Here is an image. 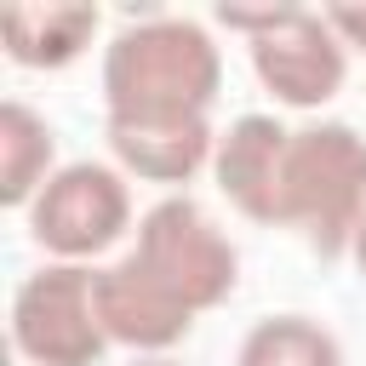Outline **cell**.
<instances>
[{
  "label": "cell",
  "mask_w": 366,
  "mask_h": 366,
  "mask_svg": "<svg viewBox=\"0 0 366 366\" xmlns=\"http://www.w3.org/2000/svg\"><path fill=\"white\" fill-rule=\"evenodd\" d=\"M109 149L143 183H189L217 154V132L206 114H109Z\"/></svg>",
  "instance_id": "cell-9"
},
{
  "label": "cell",
  "mask_w": 366,
  "mask_h": 366,
  "mask_svg": "<svg viewBox=\"0 0 366 366\" xmlns=\"http://www.w3.org/2000/svg\"><path fill=\"white\" fill-rule=\"evenodd\" d=\"M349 257H355V269L366 274V212H360V229H355V246H349Z\"/></svg>",
  "instance_id": "cell-14"
},
{
  "label": "cell",
  "mask_w": 366,
  "mask_h": 366,
  "mask_svg": "<svg viewBox=\"0 0 366 366\" xmlns=\"http://www.w3.org/2000/svg\"><path fill=\"white\" fill-rule=\"evenodd\" d=\"M286 143H292V132H286L274 114H240V120L217 137L212 172H217V189L229 194V206H234L240 217L286 229V212H280Z\"/></svg>",
  "instance_id": "cell-8"
},
{
  "label": "cell",
  "mask_w": 366,
  "mask_h": 366,
  "mask_svg": "<svg viewBox=\"0 0 366 366\" xmlns=\"http://www.w3.org/2000/svg\"><path fill=\"white\" fill-rule=\"evenodd\" d=\"M132 223V189L114 166L103 160H74L57 166L51 183L34 194L29 206V234L34 246H46L57 263H80L109 252Z\"/></svg>",
  "instance_id": "cell-5"
},
{
  "label": "cell",
  "mask_w": 366,
  "mask_h": 366,
  "mask_svg": "<svg viewBox=\"0 0 366 366\" xmlns=\"http://www.w3.org/2000/svg\"><path fill=\"white\" fill-rule=\"evenodd\" d=\"M97 34V6H6L0 40L6 57L23 69H63Z\"/></svg>",
  "instance_id": "cell-10"
},
{
  "label": "cell",
  "mask_w": 366,
  "mask_h": 366,
  "mask_svg": "<svg viewBox=\"0 0 366 366\" xmlns=\"http://www.w3.org/2000/svg\"><path fill=\"white\" fill-rule=\"evenodd\" d=\"M57 132L17 97L0 103V206H34V194L51 183Z\"/></svg>",
  "instance_id": "cell-11"
},
{
  "label": "cell",
  "mask_w": 366,
  "mask_h": 366,
  "mask_svg": "<svg viewBox=\"0 0 366 366\" xmlns=\"http://www.w3.org/2000/svg\"><path fill=\"white\" fill-rule=\"evenodd\" d=\"M132 366H183V360H172V355H137Z\"/></svg>",
  "instance_id": "cell-15"
},
{
  "label": "cell",
  "mask_w": 366,
  "mask_h": 366,
  "mask_svg": "<svg viewBox=\"0 0 366 366\" xmlns=\"http://www.w3.org/2000/svg\"><path fill=\"white\" fill-rule=\"evenodd\" d=\"M223 86V57L194 17L143 11L103 51L109 114H206Z\"/></svg>",
  "instance_id": "cell-1"
},
{
  "label": "cell",
  "mask_w": 366,
  "mask_h": 366,
  "mask_svg": "<svg viewBox=\"0 0 366 366\" xmlns=\"http://www.w3.org/2000/svg\"><path fill=\"white\" fill-rule=\"evenodd\" d=\"M97 320L109 332V343H126L137 355H166L172 343L189 337L194 309L177 303L132 252L109 269H97Z\"/></svg>",
  "instance_id": "cell-7"
},
{
  "label": "cell",
  "mask_w": 366,
  "mask_h": 366,
  "mask_svg": "<svg viewBox=\"0 0 366 366\" xmlns=\"http://www.w3.org/2000/svg\"><path fill=\"white\" fill-rule=\"evenodd\" d=\"M11 343L34 366H97L109 349V332L97 320V269H34L11 297Z\"/></svg>",
  "instance_id": "cell-4"
},
{
  "label": "cell",
  "mask_w": 366,
  "mask_h": 366,
  "mask_svg": "<svg viewBox=\"0 0 366 366\" xmlns=\"http://www.w3.org/2000/svg\"><path fill=\"white\" fill-rule=\"evenodd\" d=\"M326 23L343 34V46H360V51H366V6H332Z\"/></svg>",
  "instance_id": "cell-13"
},
{
  "label": "cell",
  "mask_w": 366,
  "mask_h": 366,
  "mask_svg": "<svg viewBox=\"0 0 366 366\" xmlns=\"http://www.w3.org/2000/svg\"><path fill=\"white\" fill-rule=\"evenodd\" d=\"M252 69H257L263 92H274V103L320 109V103H332V97L343 92L349 46H343V34L326 23V11L292 6L269 34L252 40Z\"/></svg>",
  "instance_id": "cell-6"
},
{
  "label": "cell",
  "mask_w": 366,
  "mask_h": 366,
  "mask_svg": "<svg viewBox=\"0 0 366 366\" xmlns=\"http://www.w3.org/2000/svg\"><path fill=\"white\" fill-rule=\"evenodd\" d=\"M280 212L286 229H303L320 257H343L366 212V137L343 120L297 126L286 143Z\"/></svg>",
  "instance_id": "cell-2"
},
{
  "label": "cell",
  "mask_w": 366,
  "mask_h": 366,
  "mask_svg": "<svg viewBox=\"0 0 366 366\" xmlns=\"http://www.w3.org/2000/svg\"><path fill=\"white\" fill-rule=\"evenodd\" d=\"M132 257L194 315L217 309L234 280H240V257L229 246V234L212 223L206 206H194L189 194H166L137 217V246Z\"/></svg>",
  "instance_id": "cell-3"
},
{
  "label": "cell",
  "mask_w": 366,
  "mask_h": 366,
  "mask_svg": "<svg viewBox=\"0 0 366 366\" xmlns=\"http://www.w3.org/2000/svg\"><path fill=\"white\" fill-rule=\"evenodd\" d=\"M234 366H343V349L309 315H269L246 332Z\"/></svg>",
  "instance_id": "cell-12"
}]
</instances>
